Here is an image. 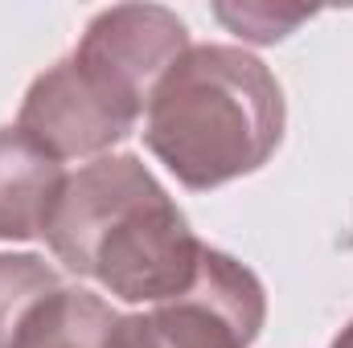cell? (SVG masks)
<instances>
[{
  "label": "cell",
  "mask_w": 353,
  "mask_h": 348,
  "mask_svg": "<svg viewBox=\"0 0 353 348\" xmlns=\"http://www.w3.org/2000/svg\"><path fill=\"white\" fill-rule=\"evenodd\" d=\"M41 238L70 274L144 307L185 295L205 254L169 188L132 152L66 176Z\"/></svg>",
  "instance_id": "1"
},
{
  "label": "cell",
  "mask_w": 353,
  "mask_h": 348,
  "mask_svg": "<svg viewBox=\"0 0 353 348\" xmlns=\"http://www.w3.org/2000/svg\"><path fill=\"white\" fill-rule=\"evenodd\" d=\"M283 90L255 54L189 45L148 98L144 144L185 188L210 193L259 173L283 140Z\"/></svg>",
  "instance_id": "2"
},
{
  "label": "cell",
  "mask_w": 353,
  "mask_h": 348,
  "mask_svg": "<svg viewBox=\"0 0 353 348\" xmlns=\"http://www.w3.org/2000/svg\"><path fill=\"white\" fill-rule=\"evenodd\" d=\"M267 320L259 274L226 250L205 246L185 295L115 316L103 348H251Z\"/></svg>",
  "instance_id": "3"
},
{
  "label": "cell",
  "mask_w": 353,
  "mask_h": 348,
  "mask_svg": "<svg viewBox=\"0 0 353 348\" xmlns=\"http://www.w3.org/2000/svg\"><path fill=\"white\" fill-rule=\"evenodd\" d=\"M189 50V29L165 4H111L94 12L70 62L103 94L144 119L157 83Z\"/></svg>",
  "instance_id": "4"
},
{
  "label": "cell",
  "mask_w": 353,
  "mask_h": 348,
  "mask_svg": "<svg viewBox=\"0 0 353 348\" xmlns=\"http://www.w3.org/2000/svg\"><path fill=\"white\" fill-rule=\"evenodd\" d=\"M136 123L140 119L103 94L70 58L37 74L17 111V127L58 164L111 156V148L123 144Z\"/></svg>",
  "instance_id": "5"
},
{
  "label": "cell",
  "mask_w": 353,
  "mask_h": 348,
  "mask_svg": "<svg viewBox=\"0 0 353 348\" xmlns=\"http://www.w3.org/2000/svg\"><path fill=\"white\" fill-rule=\"evenodd\" d=\"M66 168L17 123L0 127V242H33L66 188Z\"/></svg>",
  "instance_id": "6"
},
{
  "label": "cell",
  "mask_w": 353,
  "mask_h": 348,
  "mask_svg": "<svg viewBox=\"0 0 353 348\" xmlns=\"http://www.w3.org/2000/svg\"><path fill=\"white\" fill-rule=\"evenodd\" d=\"M62 291V274L41 254H0V348L29 345Z\"/></svg>",
  "instance_id": "7"
},
{
  "label": "cell",
  "mask_w": 353,
  "mask_h": 348,
  "mask_svg": "<svg viewBox=\"0 0 353 348\" xmlns=\"http://www.w3.org/2000/svg\"><path fill=\"white\" fill-rule=\"evenodd\" d=\"M115 316L119 312L107 299H99L94 291L66 287L54 299V307L46 312V320L33 328L25 348H103Z\"/></svg>",
  "instance_id": "8"
},
{
  "label": "cell",
  "mask_w": 353,
  "mask_h": 348,
  "mask_svg": "<svg viewBox=\"0 0 353 348\" xmlns=\"http://www.w3.org/2000/svg\"><path fill=\"white\" fill-rule=\"evenodd\" d=\"M214 17L243 41L275 45L296 25H304L312 17V8H283V4H267V0H247V4H214Z\"/></svg>",
  "instance_id": "9"
},
{
  "label": "cell",
  "mask_w": 353,
  "mask_h": 348,
  "mask_svg": "<svg viewBox=\"0 0 353 348\" xmlns=\"http://www.w3.org/2000/svg\"><path fill=\"white\" fill-rule=\"evenodd\" d=\"M329 348H353V320L337 332V336H333V345H329Z\"/></svg>",
  "instance_id": "10"
}]
</instances>
